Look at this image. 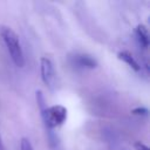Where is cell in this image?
Segmentation results:
<instances>
[{
	"label": "cell",
	"mask_w": 150,
	"mask_h": 150,
	"mask_svg": "<svg viewBox=\"0 0 150 150\" xmlns=\"http://www.w3.org/2000/svg\"><path fill=\"white\" fill-rule=\"evenodd\" d=\"M35 100L38 103V108L40 110V115H41L42 123H43V127H45V130L48 137V142L52 148H55L57 143V138L55 134L53 132V130L55 128L61 127L67 121L68 110L66 107L61 104H54V105L48 107L46 98L41 90H36Z\"/></svg>",
	"instance_id": "6da1fadb"
},
{
	"label": "cell",
	"mask_w": 150,
	"mask_h": 150,
	"mask_svg": "<svg viewBox=\"0 0 150 150\" xmlns=\"http://www.w3.org/2000/svg\"><path fill=\"white\" fill-rule=\"evenodd\" d=\"M1 38L5 43V47L7 49L8 55L11 56L13 63L21 68L25 66V54L22 50V46L19 39V35L9 27H2L1 28Z\"/></svg>",
	"instance_id": "7a4b0ae2"
},
{
	"label": "cell",
	"mask_w": 150,
	"mask_h": 150,
	"mask_svg": "<svg viewBox=\"0 0 150 150\" xmlns=\"http://www.w3.org/2000/svg\"><path fill=\"white\" fill-rule=\"evenodd\" d=\"M40 74L42 82L49 89H53L56 83V71L53 61L47 56H42L40 59Z\"/></svg>",
	"instance_id": "3957f363"
},
{
	"label": "cell",
	"mask_w": 150,
	"mask_h": 150,
	"mask_svg": "<svg viewBox=\"0 0 150 150\" xmlns=\"http://www.w3.org/2000/svg\"><path fill=\"white\" fill-rule=\"evenodd\" d=\"M69 62L71 66L82 69H94L97 67V61L89 54L84 53H75L69 56Z\"/></svg>",
	"instance_id": "277c9868"
},
{
	"label": "cell",
	"mask_w": 150,
	"mask_h": 150,
	"mask_svg": "<svg viewBox=\"0 0 150 150\" xmlns=\"http://www.w3.org/2000/svg\"><path fill=\"white\" fill-rule=\"evenodd\" d=\"M117 57L121 61H123L124 63H127L135 71H139L141 70V64L137 62V60L134 57V55L130 52H128V50H121V52L117 53Z\"/></svg>",
	"instance_id": "5b68a950"
},
{
	"label": "cell",
	"mask_w": 150,
	"mask_h": 150,
	"mask_svg": "<svg viewBox=\"0 0 150 150\" xmlns=\"http://www.w3.org/2000/svg\"><path fill=\"white\" fill-rule=\"evenodd\" d=\"M135 35L137 38V41L139 43V46L146 50L149 47V32L148 28L144 25H138L135 29Z\"/></svg>",
	"instance_id": "8992f818"
},
{
	"label": "cell",
	"mask_w": 150,
	"mask_h": 150,
	"mask_svg": "<svg viewBox=\"0 0 150 150\" xmlns=\"http://www.w3.org/2000/svg\"><path fill=\"white\" fill-rule=\"evenodd\" d=\"M20 150H34L30 141L27 137H22L20 141Z\"/></svg>",
	"instance_id": "52a82bcc"
},
{
	"label": "cell",
	"mask_w": 150,
	"mask_h": 150,
	"mask_svg": "<svg viewBox=\"0 0 150 150\" xmlns=\"http://www.w3.org/2000/svg\"><path fill=\"white\" fill-rule=\"evenodd\" d=\"M131 114H134L136 116H148L149 110L145 107H137V108H135V109L131 110Z\"/></svg>",
	"instance_id": "ba28073f"
},
{
	"label": "cell",
	"mask_w": 150,
	"mask_h": 150,
	"mask_svg": "<svg viewBox=\"0 0 150 150\" xmlns=\"http://www.w3.org/2000/svg\"><path fill=\"white\" fill-rule=\"evenodd\" d=\"M134 148H135V150H150L149 146L145 145V144L142 143V142H136V143L134 144Z\"/></svg>",
	"instance_id": "9c48e42d"
},
{
	"label": "cell",
	"mask_w": 150,
	"mask_h": 150,
	"mask_svg": "<svg viewBox=\"0 0 150 150\" xmlns=\"http://www.w3.org/2000/svg\"><path fill=\"white\" fill-rule=\"evenodd\" d=\"M0 150H6L5 149V145L2 143V138H1V135H0Z\"/></svg>",
	"instance_id": "30bf717a"
}]
</instances>
